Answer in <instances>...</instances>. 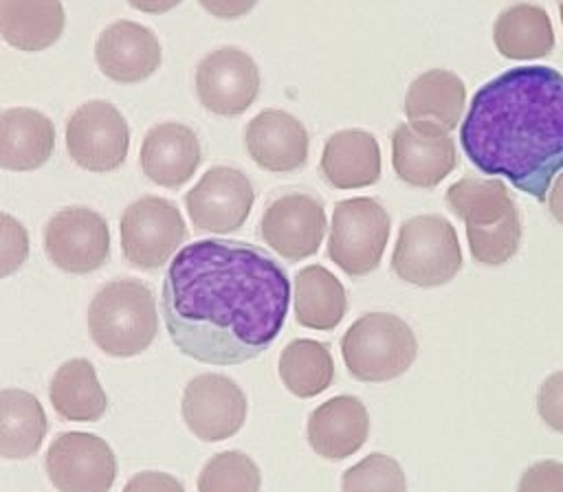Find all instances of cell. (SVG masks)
<instances>
[{
	"label": "cell",
	"mask_w": 563,
	"mask_h": 492,
	"mask_svg": "<svg viewBox=\"0 0 563 492\" xmlns=\"http://www.w3.org/2000/svg\"><path fill=\"white\" fill-rule=\"evenodd\" d=\"M290 305L286 268L238 239H198L172 259L161 290L167 334L180 354L218 367L264 354Z\"/></svg>",
	"instance_id": "cell-1"
},
{
	"label": "cell",
	"mask_w": 563,
	"mask_h": 492,
	"mask_svg": "<svg viewBox=\"0 0 563 492\" xmlns=\"http://www.w3.org/2000/svg\"><path fill=\"white\" fill-rule=\"evenodd\" d=\"M460 145L475 169L545 202L563 169V75L530 64L479 86L460 125Z\"/></svg>",
	"instance_id": "cell-2"
},
{
	"label": "cell",
	"mask_w": 563,
	"mask_h": 492,
	"mask_svg": "<svg viewBox=\"0 0 563 492\" xmlns=\"http://www.w3.org/2000/svg\"><path fill=\"white\" fill-rule=\"evenodd\" d=\"M444 200L464 222L468 250L477 264L501 266L515 257L521 242V215L501 180L464 176L446 189Z\"/></svg>",
	"instance_id": "cell-3"
},
{
	"label": "cell",
	"mask_w": 563,
	"mask_h": 492,
	"mask_svg": "<svg viewBox=\"0 0 563 492\" xmlns=\"http://www.w3.org/2000/svg\"><path fill=\"white\" fill-rule=\"evenodd\" d=\"M88 332L108 356L130 358L145 351L158 332L152 290L132 277L106 283L88 305Z\"/></svg>",
	"instance_id": "cell-4"
},
{
	"label": "cell",
	"mask_w": 563,
	"mask_h": 492,
	"mask_svg": "<svg viewBox=\"0 0 563 492\" xmlns=\"http://www.w3.org/2000/svg\"><path fill=\"white\" fill-rule=\"evenodd\" d=\"M341 354L354 380L389 382L413 365L418 340L400 316L391 312H367L343 334Z\"/></svg>",
	"instance_id": "cell-5"
},
{
	"label": "cell",
	"mask_w": 563,
	"mask_h": 492,
	"mask_svg": "<svg viewBox=\"0 0 563 492\" xmlns=\"http://www.w3.org/2000/svg\"><path fill=\"white\" fill-rule=\"evenodd\" d=\"M389 266L398 279L418 288L449 283L462 268V248L453 224L435 213L405 220Z\"/></svg>",
	"instance_id": "cell-6"
},
{
	"label": "cell",
	"mask_w": 563,
	"mask_h": 492,
	"mask_svg": "<svg viewBox=\"0 0 563 492\" xmlns=\"http://www.w3.org/2000/svg\"><path fill=\"white\" fill-rule=\"evenodd\" d=\"M391 220L385 206L367 195L347 198L334 204L328 257L350 277L374 272L389 239Z\"/></svg>",
	"instance_id": "cell-7"
},
{
	"label": "cell",
	"mask_w": 563,
	"mask_h": 492,
	"mask_svg": "<svg viewBox=\"0 0 563 492\" xmlns=\"http://www.w3.org/2000/svg\"><path fill=\"white\" fill-rule=\"evenodd\" d=\"M119 226L123 257L141 270L161 268L187 237L178 206L161 195H143L128 204Z\"/></svg>",
	"instance_id": "cell-8"
},
{
	"label": "cell",
	"mask_w": 563,
	"mask_h": 492,
	"mask_svg": "<svg viewBox=\"0 0 563 492\" xmlns=\"http://www.w3.org/2000/svg\"><path fill=\"white\" fill-rule=\"evenodd\" d=\"M130 127L110 101H86L66 121V149L88 171H114L125 163Z\"/></svg>",
	"instance_id": "cell-9"
},
{
	"label": "cell",
	"mask_w": 563,
	"mask_h": 492,
	"mask_svg": "<svg viewBox=\"0 0 563 492\" xmlns=\"http://www.w3.org/2000/svg\"><path fill=\"white\" fill-rule=\"evenodd\" d=\"M44 468L59 492H110L117 479V457L99 435L70 431L53 439Z\"/></svg>",
	"instance_id": "cell-10"
},
{
	"label": "cell",
	"mask_w": 563,
	"mask_h": 492,
	"mask_svg": "<svg viewBox=\"0 0 563 492\" xmlns=\"http://www.w3.org/2000/svg\"><path fill=\"white\" fill-rule=\"evenodd\" d=\"M44 250L51 264L64 272L99 270L110 257L108 222L88 206H66L46 222Z\"/></svg>",
	"instance_id": "cell-11"
},
{
	"label": "cell",
	"mask_w": 563,
	"mask_h": 492,
	"mask_svg": "<svg viewBox=\"0 0 563 492\" xmlns=\"http://www.w3.org/2000/svg\"><path fill=\"white\" fill-rule=\"evenodd\" d=\"M196 92L211 114L240 116L260 94V68L242 48H216L196 68Z\"/></svg>",
	"instance_id": "cell-12"
},
{
	"label": "cell",
	"mask_w": 563,
	"mask_h": 492,
	"mask_svg": "<svg viewBox=\"0 0 563 492\" xmlns=\"http://www.w3.org/2000/svg\"><path fill=\"white\" fill-rule=\"evenodd\" d=\"M255 202L249 176L235 167L218 165L187 191L185 206L198 231L233 233L238 231Z\"/></svg>",
	"instance_id": "cell-13"
},
{
	"label": "cell",
	"mask_w": 563,
	"mask_h": 492,
	"mask_svg": "<svg viewBox=\"0 0 563 492\" xmlns=\"http://www.w3.org/2000/svg\"><path fill=\"white\" fill-rule=\"evenodd\" d=\"M260 235L279 257L292 264L314 255L325 235L323 202L306 191H288L275 198L262 213Z\"/></svg>",
	"instance_id": "cell-14"
},
{
	"label": "cell",
	"mask_w": 563,
	"mask_h": 492,
	"mask_svg": "<svg viewBox=\"0 0 563 492\" xmlns=\"http://www.w3.org/2000/svg\"><path fill=\"white\" fill-rule=\"evenodd\" d=\"M391 165L405 185L433 189L457 167L455 143L435 123H400L391 132Z\"/></svg>",
	"instance_id": "cell-15"
},
{
	"label": "cell",
	"mask_w": 563,
	"mask_h": 492,
	"mask_svg": "<svg viewBox=\"0 0 563 492\" xmlns=\"http://www.w3.org/2000/svg\"><path fill=\"white\" fill-rule=\"evenodd\" d=\"M246 395L231 378L222 373H200L183 391V420L202 441H222L233 437L246 420Z\"/></svg>",
	"instance_id": "cell-16"
},
{
	"label": "cell",
	"mask_w": 563,
	"mask_h": 492,
	"mask_svg": "<svg viewBox=\"0 0 563 492\" xmlns=\"http://www.w3.org/2000/svg\"><path fill=\"white\" fill-rule=\"evenodd\" d=\"M95 59L108 79L136 83L158 70L161 44L152 29L132 20H117L99 33Z\"/></svg>",
	"instance_id": "cell-17"
},
{
	"label": "cell",
	"mask_w": 563,
	"mask_h": 492,
	"mask_svg": "<svg viewBox=\"0 0 563 492\" xmlns=\"http://www.w3.org/2000/svg\"><path fill=\"white\" fill-rule=\"evenodd\" d=\"M244 145L257 167L286 174L306 165L310 136L303 123L290 112L266 108L249 121L244 130Z\"/></svg>",
	"instance_id": "cell-18"
},
{
	"label": "cell",
	"mask_w": 563,
	"mask_h": 492,
	"mask_svg": "<svg viewBox=\"0 0 563 492\" xmlns=\"http://www.w3.org/2000/svg\"><path fill=\"white\" fill-rule=\"evenodd\" d=\"M202 160L198 134L176 121H165L147 130L141 143L139 163L143 174L158 187L178 189L196 174Z\"/></svg>",
	"instance_id": "cell-19"
},
{
	"label": "cell",
	"mask_w": 563,
	"mask_h": 492,
	"mask_svg": "<svg viewBox=\"0 0 563 492\" xmlns=\"http://www.w3.org/2000/svg\"><path fill=\"white\" fill-rule=\"evenodd\" d=\"M306 435L319 457L328 461L347 459L367 441L369 413L358 398L334 395L312 409Z\"/></svg>",
	"instance_id": "cell-20"
},
{
	"label": "cell",
	"mask_w": 563,
	"mask_h": 492,
	"mask_svg": "<svg viewBox=\"0 0 563 492\" xmlns=\"http://www.w3.org/2000/svg\"><path fill=\"white\" fill-rule=\"evenodd\" d=\"M380 147L367 130L334 132L321 152L319 171L334 189L372 187L380 178Z\"/></svg>",
	"instance_id": "cell-21"
},
{
	"label": "cell",
	"mask_w": 563,
	"mask_h": 492,
	"mask_svg": "<svg viewBox=\"0 0 563 492\" xmlns=\"http://www.w3.org/2000/svg\"><path fill=\"white\" fill-rule=\"evenodd\" d=\"M55 149V125L35 108H9L0 112V169L33 171Z\"/></svg>",
	"instance_id": "cell-22"
},
{
	"label": "cell",
	"mask_w": 563,
	"mask_h": 492,
	"mask_svg": "<svg viewBox=\"0 0 563 492\" xmlns=\"http://www.w3.org/2000/svg\"><path fill=\"white\" fill-rule=\"evenodd\" d=\"M66 24L62 0H0V37L18 51L53 46Z\"/></svg>",
	"instance_id": "cell-23"
},
{
	"label": "cell",
	"mask_w": 563,
	"mask_h": 492,
	"mask_svg": "<svg viewBox=\"0 0 563 492\" xmlns=\"http://www.w3.org/2000/svg\"><path fill=\"white\" fill-rule=\"evenodd\" d=\"M493 42L506 59H541L554 48V29L543 7L515 2L493 24Z\"/></svg>",
	"instance_id": "cell-24"
},
{
	"label": "cell",
	"mask_w": 563,
	"mask_h": 492,
	"mask_svg": "<svg viewBox=\"0 0 563 492\" xmlns=\"http://www.w3.org/2000/svg\"><path fill=\"white\" fill-rule=\"evenodd\" d=\"M466 86L444 68H431L418 75L405 94V114L409 121H429L451 132L464 112Z\"/></svg>",
	"instance_id": "cell-25"
},
{
	"label": "cell",
	"mask_w": 563,
	"mask_h": 492,
	"mask_svg": "<svg viewBox=\"0 0 563 492\" xmlns=\"http://www.w3.org/2000/svg\"><path fill=\"white\" fill-rule=\"evenodd\" d=\"M48 398L66 422H97L108 411V395L88 358L66 360L53 373Z\"/></svg>",
	"instance_id": "cell-26"
},
{
	"label": "cell",
	"mask_w": 563,
	"mask_h": 492,
	"mask_svg": "<svg viewBox=\"0 0 563 492\" xmlns=\"http://www.w3.org/2000/svg\"><path fill=\"white\" fill-rule=\"evenodd\" d=\"M295 321L301 327L330 332L347 312L343 283L321 264H310L295 275Z\"/></svg>",
	"instance_id": "cell-27"
},
{
	"label": "cell",
	"mask_w": 563,
	"mask_h": 492,
	"mask_svg": "<svg viewBox=\"0 0 563 492\" xmlns=\"http://www.w3.org/2000/svg\"><path fill=\"white\" fill-rule=\"evenodd\" d=\"M48 431L46 413L40 400L22 389L0 391V457H33Z\"/></svg>",
	"instance_id": "cell-28"
},
{
	"label": "cell",
	"mask_w": 563,
	"mask_h": 492,
	"mask_svg": "<svg viewBox=\"0 0 563 492\" xmlns=\"http://www.w3.org/2000/svg\"><path fill=\"white\" fill-rule=\"evenodd\" d=\"M279 380L297 398H314L334 380L330 347L312 338H295L279 354Z\"/></svg>",
	"instance_id": "cell-29"
},
{
	"label": "cell",
	"mask_w": 563,
	"mask_h": 492,
	"mask_svg": "<svg viewBox=\"0 0 563 492\" xmlns=\"http://www.w3.org/2000/svg\"><path fill=\"white\" fill-rule=\"evenodd\" d=\"M257 463L240 450L213 455L198 474V492H260Z\"/></svg>",
	"instance_id": "cell-30"
},
{
	"label": "cell",
	"mask_w": 563,
	"mask_h": 492,
	"mask_svg": "<svg viewBox=\"0 0 563 492\" xmlns=\"http://www.w3.org/2000/svg\"><path fill=\"white\" fill-rule=\"evenodd\" d=\"M341 492H407V479L394 457L369 452L343 472Z\"/></svg>",
	"instance_id": "cell-31"
},
{
	"label": "cell",
	"mask_w": 563,
	"mask_h": 492,
	"mask_svg": "<svg viewBox=\"0 0 563 492\" xmlns=\"http://www.w3.org/2000/svg\"><path fill=\"white\" fill-rule=\"evenodd\" d=\"M29 257V233L22 222L0 211V279L18 272Z\"/></svg>",
	"instance_id": "cell-32"
},
{
	"label": "cell",
	"mask_w": 563,
	"mask_h": 492,
	"mask_svg": "<svg viewBox=\"0 0 563 492\" xmlns=\"http://www.w3.org/2000/svg\"><path fill=\"white\" fill-rule=\"evenodd\" d=\"M537 411L548 428L563 433V369L543 380L537 393Z\"/></svg>",
	"instance_id": "cell-33"
},
{
	"label": "cell",
	"mask_w": 563,
	"mask_h": 492,
	"mask_svg": "<svg viewBox=\"0 0 563 492\" xmlns=\"http://www.w3.org/2000/svg\"><path fill=\"white\" fill-rule=\"evenodd\" d=\"M517 492H563V463L554 459L534 461L523 470Z\"/></svg>",
	"instance_id": "cell-34"
},
{
	"label": "cell",
	"mask_w": 563,
	"mask_h": 492,
	"mask_svg": "<svg viewBox=\"0 0 563 492\" xmlns=\"http://www.w3.org/2000/svg\"><path fill=\"white\" fill-rule=\"evenodd\" d=\"M123 492H185V488L176 477L167 472L143 470V472H136L125 483Z\"/></svg>",
	"instance_id": "cell-35"
},
{
	"label": "cell",
	"mask_w": 563,
	"mask_h": 492,
	"mask_svg": "<svg viewBox=\"0 0 563 492\" xmlns=\"http://www.w3.org/2000/svg\"><path fill=\"white\" fill-rule=\"evenodd\" d=\"M198 2L202 4L205 11L222 20L242 18L257 4V0H198Z\"/></svg>",
	"instance_id": "cell-36"
},
{
	"label": "cell",
	"mask_w": 563,
	"mask_h": 492,
	"mask_svg": "<svg viewBox=\"0 0 563 492\" xmlns=\"http://www.w3.org/2000/svg\"><path fill=\"white\" fill-rule=\"evenodd\" d=\"M545 202H548L552 217L563 226V171L554 180V185H550V195L545 198Z\"/></svg>",
	"instance_id": "cell-37"
},
{
	"label": "cell",
	"mask_w": 563,
	"mask_h": 492,
	"mask_svg": "<svg viewBox=\"0 0 563 492\" xmlns=\"http://www.w3.org/2000/svg\"><path fill=\"white\" fill-rule=\"evenodd\" d=\"M128 2H130V7L143 11V13H167L176 4H180V0H128Z\"/></svg>",
	"instance_id": "cell-38"
},
{
	"label": "cell",
	"mask_w": 563,
	"mask_h": 492,
	"mask_svg": "<svg viewBox=\"0 0 563 492\" xmlns=\"http://www.w3.org/2000/svg\"><path fill=\"white\" fill-rule=\"evenodd\" d=\"M559 15H561V24H563V0L559 2Z\"/></svg>",
	"instance_id": "cell-39"
}]
</instances>
